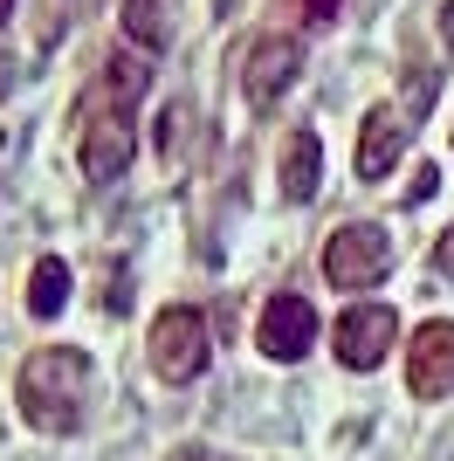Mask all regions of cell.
<instances>
[{"mask_svg":"<svg viewBox=\"0 0 454 461\" xmlns=\"http://www.w3.org/2000/svg\"><path fill=\"white\" fill-rule=\"evenodd\" d=\"M386 269H393V241L378 228H365V221H351V228H338L323 241V276L338 289H372L386 283Z\"/></svg>","mask_w":454,"mask_h":461,"instance_id":"277c9868","label":"cell"},{"mask_svg":"<svg viewBox=\"0 0 454 461\" xmlns=\"http://www.w3.org/2000/svg\"><path fill=\"white\" fill-rule=\"evenodd\" d=\"M434 186H440V173H434V166H420V173H413V193H406V207H420V200H434Z\"/></svg>","mask_w":454,"mask_h":461,"instance_id":"5bb4252c","label":"cell"},{"mask_svg":"<svg viewBox=\"0 0 454 461\" xmlns=\"http://www.w3.org/2000/svg\"><path fill=\"white\" fill-rule=\"evenodd\" d=\"M406 124H413V111H393V104H378V111L365 117V131H359V179H386L399 166V152H406Z\"/></svg>","mask_w":454,"mask_h":461,"instance_id":"9c48e42d","label":"cell"},{"mask_svg":"<svg viewBox=\"0 0 454 461\" xmlns=\"http://www.w3.org/2000/svg\"><path fill=\"white\" fill-rule=\"evenodd\" d=\"M289 7H296V21H310V28H317V21H331L344 7V0H289Z\"/></svg>","mask_w":454,"mask_h":461,"instance_id":"4fadbf2b","label":"cell"},{"mask_svg":"<svg viewBox=\"0 0 454 461\" xmlns=\"http://www.w3.org/2000/svg\"><path fill=\"white\" fill-rule=\"evenodd\" d=\"M145 351H151V372H159L166 385H193L200 372H207V358H213L207 317H200V310H186V303L159 310V317H151Z\"/></svg>","mask_w":454,"mask_h":461,"instance_id":"3957f363","label":"cell"},{"mask_svg":"<svg viewBox=\"0 0 454 461\" xmlns=\"http://www.w3.org/2000/svg\"><path fill=\"white\" fill-rule=\"evenodd\" d=\"M393 345H399V310H386V303H351L338 317V330H331V351H338V366H351V372L386 366Z\"/></svg>","mask_w":454,"mask_h":461,"instance_id":"5b68a950","label":"cell"},{"mask_svg":"<svg viewBox=\"0 0 454 461\" xmlns=\"http://www.w3.org/2000/svg\"><path fill=\"white\" fill-rule=\"evenodd\" d=\"M62 303H69V262L41 255L35 269H28V310L35 317H62Z\"/></svg>","mask_w":454,"mask_h":461,"instance_id":"7c38bea8","label":"cell"},{"mask_svg":"<svg viewBox=\"0 0 454 461\" xmlns=\"http://www.w3.org/2000/svg\"><path fill=\"white\" fill-rule=\"evenodd\" d=\"M296 69H303V41H296V35H262L255 49H248V62H241L248 104H255V111H268V104L296 83Z\"/></svg>","mask_w":454,"mask_h":461,"instance_id":"ba28073f","label":"cell"},{"mask_svg":"<svg viewBox=\"0 0 454 461\" xmlns=\"http://www.w3.org/2000/svg\"><path fill=\"white\" fill-rule=\"evenodd\" d=\"M434 269H440V276H454V228L440 234V249H434Z\"/></svg>","mask_w":454,"mask_h":461,"instance_id":"9a60e30c","label":"cell"},{"mask_svg":"<svg viewBox=\"0 0 454 461\" xmlns=\"http://www.w3.org/2000/svg\"><path fill=\"white\" fill-rule=\"evenodd\" d=\"M138 96H145V62L138 56L104 62L96 96L83 104V145H76V158H83V173H90L96 186L117 179L138 152Z\"/></svg>","mask_w":454,"mask_h":461,"instance_id":"7a4b0ae2","label":"cell"},{"mask_svg":"<svg viewBox=\"0 0 454 461\" xmlns=\"http://www.w3.org/2000/svg\"><path fill=\"white\" fill-rule=\"evenodd\" d=\"M172 28H179V0H124V35L138 56H166Z\"/></svg>","mask_w":454,"mask_h":461,"instance_id":"30bf717a","label":"cell"},{"mask_svg":"<svg viewBox=\"0 0 454 461\" xmlns=\"http://www.w3.org/2000/svg\"><path fill=\"white\" fill-rule=\"evenodd\" d=\"M166 461H227V455H213V447H172Z\"/></svg>","mask_w":454,"mask_h":461,"instance_id":"2e32d148","label":"cell"},{"mask_svg":"<svg viewBox=\"0 0 454 461\" xmlns=\"http://www.w3.org/2000/svg\"><path fill=\"white\" fill-rule=\"evenodd\" d=\"M255 345H262V358H276V366L310 358V345H317V310L303 303V296H268V310L255 317Z\"/></svg>","mask_w":454,"mask_h":461,"instance_id":"52a82bcc","label":"cell"},{"mask_svg":"<svg viewBox=\"0 0 454 461\" xmlns=\"http://www.w3.org/2000/svg\"><path fill=\"white\" fill-rule=\"evenodd\" d=\"M7 14H14V0H0V21H7Z\"/></svg>","mask_w":454,"mask_h":461,"instance_id":"ac0fdd59","label":"cell"},{"mask_svg":"<svg viewBox=\"0 0 454 461\" xmlns=\"http://www.w3.org/2000/svg\"><path fill=\"white\" fill-rule=\"evenodd\" d=\"M406 385H413V400H448L454 393V317H427L406 338Z\"/></svg>","mask_w":454,"mask_h":461,"instance_id":"8992f818","label":"cell"},{"mask_svg":"<svg viewBox=\"0 0 454 461\" xmlns=\"http://www.w3.org/2000/svg\"><path fill=\"white\" fill-rule=\"evenodd\" d=\"M14 90V56H7V49H0V96Z\"/></svg>","mask_w":454,"mask_h":461,"instance_id":"e0dca14e","label":"cell"},{"mask_svg":"<svg viewBox=\"0 0 454 461\" xmlns=\"http://www.w3.org/2000/svg\"><path fill=\"white\" fill-rule=\"evenodd\" d=\"M323 179V145L310 131H289L283 138V200H310Z\"/></svg>","mask_w":454,"mask_h":461,"instance_id":"8fae6325","label":"cell"},{"mask_svg":"<svg viewBox=\"0 0 454 461\" xmlns=\"http://www.w3.org/2000/svg\"><path fill=\"white\" fill-rule=\"evenodd\" d=\"M90 393H96V366H90V351H76V345H41L14 372L21 420L35 434H56V441L90 420Z\"/></svg>","mask_w":454,"mask_h":461,"instance_id":"6da1fadb","label":"cell"}]
</instances>
